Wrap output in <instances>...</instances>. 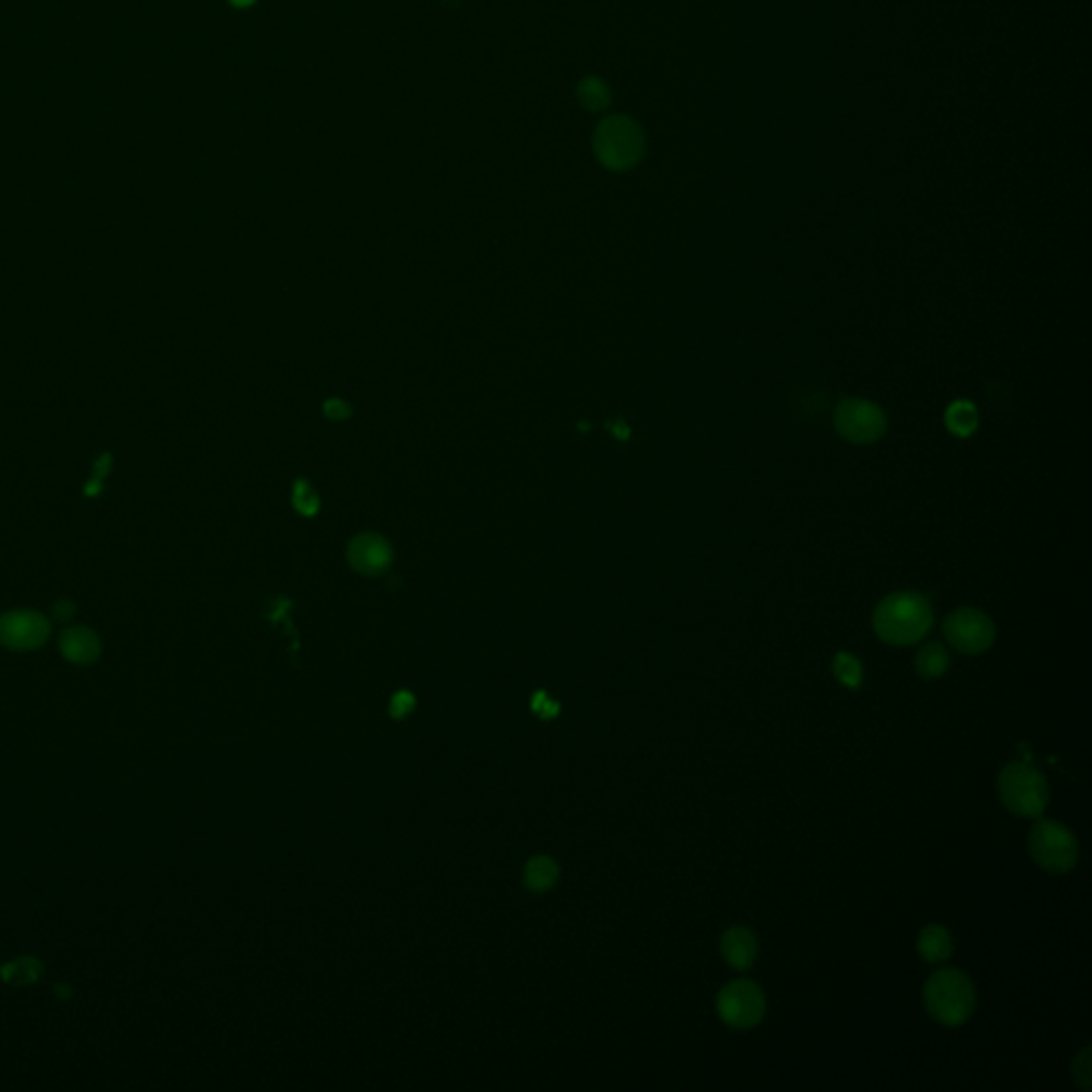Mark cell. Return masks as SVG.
<instances>
[{
  "label": "cell",
  "instance_id": "1",
  "mask_svg": "<svg viewBox=\"0 0 1092 1092\" xmlns=\"http://www.w3.org/2000/svg\"><path fill=\"white\" fill-rule=\"evenodd\" d=\"M934 613L928 597L913 592H898L884 597L873 613L875 634L888 645H916L930 632Z\"/></svg>",
  "mask_w": 1092,
  "mask_h": 1092
},
{
  "label": "cell",
  "instance_id": "2",
  "mask_svg": "<svg viewBox=\"0 0 1092 1092\" xmlns=\"http://www.w3.org/2000/svg\"><path fill=\"white\" fill-rule=\"evenodd\" d=\"M924 1005L939 1024L960 1026L975 1010L973 982L956 969L934 973L924 988Z\"/></svg>",
  "mask_w": 1092,
  "mask_h": 1092
},
{
  "label": "cell",
  "instance_id": "3",
  "mask_svg": "<svg viewBox=\"0 0 1092 1092\" xmlns=\"http://www.w3.org/2000/svg\"><path fill=\"white\" fill-rule=\"evenodd\" d=\"M999 796L1014 815L1042 817L1049 801V787L1033 764L1012 762L999 774Z\"/></svg>",
  "mask_w": 1092,
  "mask_h": 1092
},
{
  "label": "cell",
  "instance_id": "4",
  "mask_svg": "<svg viewBox=\"0 0 1092 1092\" xmlns=\"http://www.w3.org/2000/svg\"><path fill=\"white\" fill-rule=\"evenodd\" d=\"M595 156L613 171H625L643 159L645 136L640 126L625 115H611L595 131Z\"/></svg>",
  "mask_w": 1092,
  "mask_h": 1092
},
{
  "label": "cell",
  "instance_id": "5",
  "mask_svg": "<svg viewBox=\"0 0 1092 1092\" xmlns=\"http://www.w3.org/2000/svg\"><path fill=\"white\" fill-rule=\"evenodd\" d=\"M1031 856L1044 870L1052 875H1065L1074 870L1079 860V845L1076 834L1065 824L1054 819H1039L1028 834Z\"/></svg>",
  "mask_w": 1092,
  "mask_h": 1092
},
{
  "label": "cell",
  "instance_id": "6",
  "mask_svg": "<svg viewBox=\"0 0 1092 1092\" xmlns=\"http://www.w3.org/2000/svg\"><path fill=\"white\" fill-rule=\"evenodd\" d=\"M836 434L852 444H873L886 434L888 416L875 402L847 397L834 410Z\"/></svg>",
  "mask_w": 1092,
  "mask_h": 1092
},
{
  "label": "cell",
  "instance_id": "7",
  "mask_svg": "<svg viewBox=\"0 0 1092 1092\" xmlns=\"http://www.w3.org/2000/svg\"><path fill=\"white\" fill-rule=\"evenodd\" d=\"M943 636L964 655H980L988 651L996 638L992 619L978 608H958L943 622Z\"/></svg>",
  "mask_w": 1092,
  "mask_h": 1092
},
{
  "label": "cell",
  "instance_id": "8",
  "mask_svg": "<svg viewBox=\"0 0 1092 1092\" xmlns=\"http://www.w3.org/2000/svg\"><path fill=\"white\" fill-rule=\"evenodd\" d=\"M717 1012L721 1020L732 1028H753L766 1014L762 988L751 980H734L717 996Z\"/></svg>",
  "mask_w": 1092,
  "mask_h": 1092
},
{
  "label": "cell",
  "instance_id": "9",
  "mask_svg": "<svg viewBox=\"0 0 1092 1092\" xmlns=\"http://www.w3.org/2000/svg\"><path fill=\"white\" fill-rule=\"evenodd\" d=\"M47 638L44 617L33 613H12L0 619V640L12 649H35Z\"/></svg>",
  "mask_w": 1092,
  "mask_h": 1092
},
{
  "label": "cell",
  "instance_id": "10",
  "mask_svg": "<svg viewBox=\"0 0 1092 1092\" xmlns=\"http://www.w3.org/2000/svg\"><path fill=\"white\" fill-rule=\"evenodd\" d=\"M349 561L356 572L376 576L384 570L393 561V551L382 535L376 533H363L349 546Z\"/></svg>",
  "mask_w": 1092,
  "mask_h": 1092
},
{
  "label": "cell",
  "instance_id": "11",
  "mask_svg": "<svg viewBox=\"0 0 1092 1092\" xmlns=\"http://www.w3.org/2000/svg\"><path fill=\"white\" fill-rule=\"evenodd\" d=\"M721 954L732 969L747 971L758 958V939L744 926H732L721 937Z\"/></svg>",
  "mask_w": 1092,
  "mask_h": 1092
},
{
  "label": "cell",
  "instance_id": "12",
  "mask_svg": "<svg viewBox=\"0 0 1092 1092\" xmlns=\"http://www.w3.org/2000/svg\"><path fill=\"white\" fill-rule=\"evenodd\" d=\"M954 950V943L950 932L945 930L943 926H937V924H930V926L924 928L918 937V952L920 956L926 962L930 964H941L945 962L952 956Z\"/></svg>",
  "mask_w": 1092,
  "mask_h": 1092
},
{
  "label": "cell",
  "instance_id": "13",
  "mask_svg": "<svg viewBox=\"0 0 1092 1092\" xmlns=\"http://www.w3.org/2000/svg\"><path fill=\"white\" fill-rule=\"evenodd\" d=\"M60 647L62 653H65L71 661H77V664H88V661L99 655L97 638H94L88 629H73V632H67L62 636Z\"/></svg>",
  "mask_w": 1092,
  "mask_h": 1092
},
{
  "label": "cell",
  "instance_id": "14",
  "mask_svg": "<svg viewBox=\"0 0 1092 1092\" xmlns=\"http://www.w3.org/2000/svg\"><path fill=\"white\" fill-rule=\"evenodd\" d=\"M945 427L950 429V434L958 438L973 436L975 429H978V408L967 402V399H958L945 412Z\"/></svg>",
  "mask_w": 1092,
  "mask_h": 1092
},
{
  "label": "cell",
  "instance_id": "15",
  "mask_svg": "<svg viewBox=\"0 0 1092 1092\" xmlns=\"http://www.w3.org/2000/svg\"><path fill=\"white\" fill-rule=\"evenodd\" d=\"M950 668L948 649L939 643L924 645L916 655V670L924 679H939Z\"/></svg>",
  "mask_w": 1092,
  "mask_h": 1092
},
{
  "label": "cell",
  "instance_id": "16",
  "mask_svg": "<svg viewBox=\"0 0 1092 1092\" xmlns=\"http://www.w3.org/2000/svg\"><path fill=\"white\" fill-rule=\"evenodd\" d=\"M558 875H560L558 864H555L551 858L538 856V858H531L528 866H525L523 881L531 892H544V890H549L555 884V881H558Z\"/></svg>",
  "mask_w": 1092,
  "mask_h": 1092
},
{
  "label": "cell",
  "instance_id": "17",
  "mask_svg": "<svg viewBox=\"0 0 1092 1092\" xmlns=\"http://www.w3.org/2000/svg\"><path fill=\"white\" fill-rule=\"evenodd\" d=\"M833 672L849 689H858L863 685V666H860L858 657H854L852 653H836L833 661Z\"/></svg>",
  "mask_w": 1092,
  "mask_h": 1092
},
{
  "label": "cell",
  "instance_id": "18",
  "mask_svg": "<svg viewBox=\"0 0 1092 1092\" xmlns=\"http://www.w3.org/2000/svg\"><path fill=\"white\" fill-rule=\"evenodd\" d=\"M579 99L585 105V107H590L593 111H600L604 109L608 101H611V92H608L606 83L597 77H587L581 86H579Z\"/></svg>",
  "mask_w": 1092,
  "mask_h": 1092
},
{
  "label": "cell",
  "instance_id": "19",
  "mask_svg": "<svg viewBox=\"0 0 1092 1092\" xmlns=\"http://www.w3.org/2000/svg\"><path fill=\"white\" fill-rule=\"evenodd\" d=\"M1071 1076H1074V1081L1079 1088L1090 1090V1077L1092 1076H1090V1049L1088 1047L1076 1058L1074 1069H1071Z\"/></svg>",
  "mask_w": 1092,
  "mask_h": 1092
},
{
  "label": "cell",
  "instance_id": "20",
  "mask_svg": "<svg viewBox=\"0 0 1092 1092\" xmlns=\"http://www.w3.org/2000/svg\"><path fill=\"white\" fill-rule=\"evenodd\" d=\"M412 709H414V696L408 694V691H397L391 700V715L395 719H402Z\"/></svg>",
  "mask_w": 1092,
  "mask_h": 1092
},
{
  "label": "cell",
  "instance_id": "21",
  "mask_svg": "<svg viewBox=\"0 0 1092 1092\" xmlns=\"http://www.w3.org/2000/svg\"><path fill=\"white\" fill-rule=\"evenodd\" d=\"M340 410H342V412H349V408H346L342 402H333V404L329 402V406H327V412H329V414H333L335 418H342Z\"/></svg>",
  "mask_w": 1092,
  "mask_h": 1092
},
{
  "label": "cell",
  "instance_id": "22",
  "mask_svg": "<svg viewBox=\"0 0 1092 1092\" xmlns=\"http://www.w3.org/2000/svg\"><path fill=\"white\" fill-rule=\"evenodd\" d=\"M230 3H233L235 7H248V5L255 3V0H230Z\"/></svg>",
  "mask_w": 1092,
  "mask_h": 1092
}]
</instances>
